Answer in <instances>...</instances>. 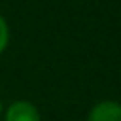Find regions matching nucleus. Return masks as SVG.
<instances>
[{"mask_svg": "<svg viewBox=\"0 0 121 121\" xmlns=\"http://www.w3.org/2000/svg\"><path fill=\"white\" fill-rule=\"evenodd\" d=\"M2 119L4 121H42V115L34 102L17 98L4 108Z\"/></svg>", "mask_w": 121, "mask_h": 121, "instance_id": "obj_1", "label": "nucleus"}, {"mask_svg": "<svg viewBox=\"0 0 121 121\" xmlns=\"http://www.w3.org/2000/svg\"><path fill=\"white\" fill-rule=\"evenodd\" d=\"M87 121H121V102L106 98L91 106Z\"/></svg>", "mask_w": 121, "mask_h": 121, "instance_id": "obj_2", "label": "nucleus"}, {"mask_svg": "<svg viewBox=\"0 0 121 121\" xmlns=\"http://www.w3.org/2000/svg\"><path fill=\"white\" fill-rule=\"evenodd\" d=\"M8 45H9V25L0 13V55L8 49Z\"/></svg>", "mask_w": 121, "mask_h": 121, "instance_id": "obj_3", "label": "nucleus"}, {"mask_svg": "<svg viewBox=\"0 0 121 121\" xmlns=\"http://www.w3.org/2000/svg\"><path fill=\"white\" fill-rule=\"evenodd\" d=\"M4 108H6V106H4V102H2V100H0V117H2V115H4Z\"/></svg>", "mask_w": 121, "mask_h": 121, "instance_id": "obj_4", "label": "nucleus"}]
</instances>
